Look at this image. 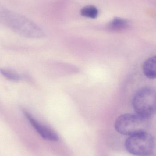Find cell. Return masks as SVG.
I'll use <instances>...</instances> for the list:
<instances>
[{
  "label": "cell",
  "mask_w": 156,
  "mask_h": 156,
  "mask_svg": "<svg viewBox=\"0 0 156 156\" xmlns=\"http://www.w3.org/2000/svg\"><path fill=\"white\" fill-rule=\"evenodd\" d=\"M0 23L24 37L40 38L45 36L44 30L37 24L0 3Z\"/></svg>",
  "instance_id": "1"
},
{
  "label": "cell",
  "mask_w": 156,
  "mask_h": 156,
  "mask_svg": "<svg viewBox=\"0 0 156 156\" xmlns=\"http://www.w3.org/2000/svg\"><path fill=\"white\" fill-rule=\"evenodd\" d=\"M133 105L136 114L146 119L156 112V90L150 87L139 90L133 100Z\"/></svg>",
  "instance_id": "2"
},
{
  "label": "cell",
  "mask_w": 156,
  "mask_h": 156,
  "mask_svg": "<svg viewBox=\"0 0 156 156\" xmlns=\"http://www.w3.org/2000/svg\"><path fill=\"white\" fill-rule=\"evenodd\" d=\"M155 146L154 138L146 131L130 136L125 144L126 151L136 156L151 155L154 150Z\"/></svg>",
  "instance_id": "3"
},
{
  "label": "cell",
  "mask_w": 156,
  "mask_h": 156,
  "mask_svg": "<svg viewBox=\"0 0 156 156\" xmlns=\"http://www.w3.org/2000/svg\"><path fill=\"white\" fill-rule=\"evenodd\" d=\"M114 126L117 133L130 136L146 131L147 126V119L136 113L125 114L117 118Z\"/></svg>",
  "instance_id": "4"
},
{
  "label": "cell",
  "mask_w": 156,
  "mask_h": 156,
  "mask_svg": "<svg viewBox=\"0 0 156 156\" xmlns=\"http://www.w3.org/2000/svg\"><path fill=\"white\" fill-rule=\"evenodd\" d=\"M23 111L25 116H26L34 129L43 139L51 142H57L59 140L58 135L52 129L39 122L28 112Z\"/></svg>",
  "instance_id": "5"
},
{
  "label": "cell",
  "mask_w": 156,
  "mask_h": 156,
  "mask_svg": "<svg viewBox=\"0 0 156 156\" xmlns=\"http://www.w3.org/2000/svg\"><path fill=\"white\" fill-rule=\"evenodd\" d=\"M143 72L147 77L150 79L156 78V56L147 59L143 66Z\"/></svg>",
  "instance_id": "6"
},
{
  "label": "cell",
  "mask_w": 156,
  "mask_h": 156,
  "mask_svg": "<svg viewBox=\"0 0 156 156\" xmlns=\"http://www.w3.org/2000/svg\"><path fill=\"white\" fill-rule=\"evenodd\" d=\"M129 25V22L126 19L115 17L108 23L107 29L112 32H120L125 30Z\"/></svg>",
  "instance_id": "7"
},
{
  "label": "cell",
  "mask_w": 156,
  "mask_h": 156,
  "mask_svg": "<svg viewBox=\"0 0 156 156\" xmlns=\"http://www.w3.org/2000/svg\"><path fill=\"white\" fill-rule=\"evenodd\" d=\"M81 15L87 18L95 19L98 16L99 11L94 5H86L83 7L80 10Z\"/></svg>",
  "instance_id": "8"
},
{
  "label": "cell",
  "mask_w": 156,
  "mask_h": 156,
  "mask_svg": "<svg viewBox=\"0 0 156 156\" xmlns=\"http://www.w3.org/2000/svg\"><path fill=\"white\" fill-rule=\"evenodd\" d=\"M0 73L5 78L13 82L19 81L22 78L17 72L8 69H0Z\"/></svg>",
  "instance_id": "9"
}]
</instances>
